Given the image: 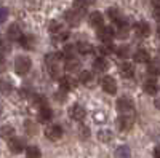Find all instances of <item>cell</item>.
I'll list each match as a JSON object with an SVG mask.
<instances>
[{
  "mask_svg": "<svg viewBox=\"0 0 160 158\" xmlns=\"http://www.w3.org/2000/svg\"><path fill=\"white\" fill-rule=\"evenodd\" d=\"M0 50H2V51H8V50H10L8 42H7V40H3V38H0Z\"/></svg>",
  "mask_w": 160,
  "mask_h": 158,
  "instance_id": "41",
  "label": "cell"
},
{
  "mask_svg": "<svg viewBox=\"0 0 160 158\" xmlns=\"http://www.w3.org/2000/svg\"><path fill=\"white\" fill-rule=\"evenodd\" d=\"M115 32L112 27H109V26H101L99 31H98V38L101 42H111L112 38H114Z\"/></svg>",
  "mask_w": 160,
  "mask_h": 158,
  "instance_id": "8",
  "label": "cell"
},
{
  "mask_svg": "<svg viewBox=\"0 0 160 158\" xmlns=\"http://www.w3.org/2000/svg\"><path fill=\"white\" fill-rule=\"evenodd\" d=\"M117 110L122 113H133V101L130 98H120L117 101Z\"/></svg>",
  "mask_w": 160,
  "mask_h": 158,
  "instance_id": "6",
  "label": "cell"
},
{
  "mask_svg": "<svg viewBox=\"0 0 160 158\" xmlns=\"http://www.w3.org/2000/svg\"><path fill=\"white\" fill-rule=\"evenodd\" d=\"M11 91H13V86H11L10 82H7V80H0V94H2V96H8Z\"/></svg>",
  "mask_w": 160,
  "mask_h": 158,
  "instance_id": "27",
  "label": "cell"
},
{
  "mask_svg": "<svg viewBox=\"0 0 160 158\" xmlns=\"http://www.w3.org/2000/svg\"><path fill=\"white\" fill-rule=\"evenodd\" d=\"M45 136L50 141H58V139L62 137V128L59 125H51L45 129Z\"/></svg>",
  "mask_w": 160,
  "mask_h": 158,
  "instance_id": "7",
  "label": "cell"
},
{
  "mask_svg": "<svg viewBox=\"0 0 160 158\" xmlns=\"http://www.w3.org/2000/svg\"><path fill=\"white\" fill-rule=\"evenodd\" d=\"M26 155H28V158H42L40 149L35 147V146H29L28 149H26Z\"/></svg>",
  "mask_w": 160,
  "mask_h": 158,
  "instance_id": "28",
  "label": "cell"
},
{
  "mask_svg": "<svg viewBox=\"0 0 160 158\" xmlns=\"http://www.w3.org/2000/svg\"><path fill=\"white\" fill-rule=\"evenodd\" d=\"M48 67V74L51 78H56V80H59V78L62 77L61 75V67H59V62H48L47 64Z\"/></svg>",
  "mask_w": 160,
  "mask_h": 158,
  "instance_id": "19",
  "label": "cell"
},
{
  "mask_svg": "<svg viewBox=\"0 0 160 158\" xmlns=\"http://www.w3.org/2000/svg\"><path fill=\"white\" fill-rule=\"evenodd\" d=\"M98 137H99V141H101V142H109V141L112 139V134L109 133V131H99Z\"/></svg>",
  "mask_w": 160,
  "mask_h": 158,
  "instance_id": "37",
  "label": "cell"
},
{
  "mask_svg": "<svg viewBox=\"0 0 160 158\" xmlns=\"http://www.w3.org/2000/svg\"><path fill=\"white\" fill-rule=\"evenodd\" d=\"M64 69L68 72H77L80 69V61L72 56V58H66V64H64Z\"/></svg>",
  "mask_w": 160,
  "mask_h": 158,
  "instance_id": "17",
  "label": "cell"
},
{
  "mask_svg": "<svg viewBox=\"0 0 160 158\" xmlns=\"http://www.w3.org/2000/svg\"><path fill=\"white\" fill-rule=\"evenodd\" d=\"M31 67H32L31 58H28V56H18V58L15 59V72H16L18 75L29 74Z\"/></svg>",
  "mask_w": 160,
  "mask_h": 158,
  "instance_id": "2",
  "label": "cell"
},
{
  "mask_svg": "<svg viewBox=\"0 0 160 158\" xmlns=\"http://www.w3.org/2000/svg\"><path fill=\"white\" fill-rule=\"evenodd\" d=\"M93 45L88 43V42H78L77 43V53H80V55H90V53H93Z\"/></svg>",
  "mask_w": 160,
  "mask_h": 158,
  "instance_id": "23",
  "label": "cell"
},
{
  "mask_svg": "<svg viewBox=\"0 0 160 158\" xmlns=\"http://www.w3.org/2000/svg\"><path fill=\"white\" fill-rule=\"evenodd\" d=\"M133 123H135V117H133V113H122V117L117 120V125H118V128L122 131L131 129Z\"/></svg>",
  "mask_w": 160,
  "mask_h": 158,
  "instance_id": "4",
  "label": "cell"
},
{
  "mask_svg": "<svg viewBox=\"0 0 160 158\" xmlns=\"http://www.w3.org/2000/svg\"><path fill=\"white\" fill-rule=\"evenodd\" d=\"M48 31H50L51 34H58V32L61 31V24H59L58 21H51V22L48 24Z\"/></svg>",
  "mask_w": 160,
  "mask_h": 158,
  "instance_id": "36",
  "label": "cell"
},
{
  "mask_svg": "<svg viewBox=\"0 0 160 158\" xmlns=\"http://www.w3.org/2000/svg\"><path fill=\"white\" fill-rule=\"evenodd\" d=\"M154 105H155V109H158V110H160V99H155Z\"/></svg>",
  "mask_w": 160,
  "mask_h": 158,
  "instance_id": "46",
  "label": "cell"
},
{
  "mask_svg": "<svg viewBox=\"0 0 160 158\" xmlns=\"http://www.w3.org/2000/svg\"><path fill=\"white\" fill-rule=\"evenodd\" d=\"M68 38H69V32H68V31H62V29H61V31L58 32V35H56V40H58V42H64V40H68Z\"/></svg>",
  "mask_w": 160,
  "mask_h": 158,
  "instance_id": "39",
  "label": "cell"
},
{
  "mask_svg": "<svg viewBox=\"0 0 160 158\" xmlns=\"http://www.w3.org/2000/svg\"><path fill=\"white\" fill-rule=\"evenodd\" d=\"M93 67H95V70H98V72H104V70H108L109 64H108V61H106V59L98 58L95 62H93Z\"/></svg>",
  "mask_w": 160,
  "mask_h": 158,
  "instance_id": "26",
  "label": "cell"
},
{
  "mask_svg": "<svg viewBox=\"0 0 160 158\" xmlns=\"http://www.w3.org/2000/svg\"><path fill=\"white\" fill-rule=\"evenodd\" d=\"M34 104L37 105V107H40V109H42V107H45V105H47V99H45L43 96H35V99H34Z\"/></svg>",
  "mask_w": 160,
  "mask_h": 158,
  "instance_id": "38",
  "label": "cell"
},
{
  "mask_svg": "<svg viewBox=\"0 0 160 158\" xmlns=\"http://www.w3.org/2000/svg\"><path fill=\"white\" fill-rule=\"evenodd\" d=\"M59 86H61V89H64V91H72V89L77 86V80H75V78H72V77L64 75V77L59 78Z\"/></svg>",
  "mask_w": 160,
  "mask_h": 158,
  "instance_id": "9",
  "label": "cell"
},
{
  "mask_svg": "<svg viewBox=\"0 0 160 158\" xmlns=\"http://www.w3.org/2000/svg\"><path fill=\"white\" fill-rule=\"evenodd\" d=\"M24 128H26V133H28L29 136H35L37 134V125L31 120H26L24 122Z\"/></svg>",
  "mask_w": 160,
  "mask_h": 158,
  "instance_id": "29",
  "label": "cell"
},
{
  "mask_svg": "<svg viewBox=\"0 0 160 158\" xmlns=\"http://www.w3.org/2000/svg\"><path fill=\"white\" fill-rule=\"evenodd\" d=\"M62 53H64L66 58H72L75 53H77V45H66Z\"/></svg>",
  "mask_w": 160,
  "mask_h": 158,
  "instance_id": "35",
  "label": "cell"
},
{
  "mask_svg": "<svg viewBox=\"0 0 160 158\" xmlns=\"http://www.w3.org/2000/svg\"><path fill=\"white\" fill-rule=\"evenodd\" d=\"M154 156H155V158H160V147H155V150H154Z\"/></svg>",
  "mask_w": 160,
  "mask_h": 158,
  "instance_id": "44",
  "label": "cell"
},
{
  "mask_svg": "<svg viewBox=\"0 0 160 158\" xmlns=\"http://www.w3.org/2000/svg\"><path fill=\"white\" fill-rule=\"evenodd\" d=\"M35 35H32V34H28V35H22L21 38H19V43H21V46L24 48V50H34L35 48Z\"/></svg>",
  "mask_w": 160,
  "mask_h": 158,
  "instance_id": "13",
  "label": "cell"
},
{
  "mask_svg": "<svg viewBox=\"0 0 160 158\" xmlns=\"http://www.w3.org/2000/svg\"><path fill=\"white\" fill-rule=\"evenodd\" d=\"M108 16H109L112 21H118V19H122V13H120V10H118V8L111 7V8L108 10Z\"/></svg>",
  "mask_w": 160,
  "mask_h": 158,
  "instance_id": "32",
  "label": "cell"
},
{
  "mask_svg": "<svg viewBox=\"0 0 160 158\" xmlns=\"http://www.w3.org/2000/svg\"><path fill=\"white\" fill-rule=\"evenodd\" d=\"M157 37H158V38H160V27H158V29H157Z\"/></svg>",
  "mask_w": 160,
  "mask_h": 158,
  "instance_id": "48",
  "label": "cell"
},
{
  "mask_svg": "<svg viewBox=\"0 0 160 158\" xmlns=\"http://www.w3.org/2000/svg\"><path fill=\"white\" fill-rule=\"evenodd\" d=\"M51 118H53V110L48 105H45V107H42L38 110V122L40 123H48Z\"/></svg>",
  "mask_w": 160,
  "mask_h": 158,
  "instance_id": "16",
  "label": "cell"
},
{
  "mask_svg": "<svg viewBox=\"0 0 160 158\" xmlns=\"http://www.w3.org/2000/svg\"><path fill=\"white\" fill-rule=\"evenodd\" d=\"M0 70H5V56H3V53H0Z\"/></svg>",
  "mask_w": 160,
  "mask_h": 158,
  "instance_id": "43",
  "label": "cell"
},
{
  "mask_svg": "<svg viewBox=\"0 0 160 158\" xmlns=\"http://www.w3.org/2000/svg\"><path fill=\"white\" fill-rule=\"evenodd\" d=\"M135 61L138 62V64H148L149 61H151V55L146 50H138L136 53H135Z\"/></svg>",
  "mask_w": 160,
  "mask_h": 158,
  "instance_id": "21",
  "label": "cell"
},
{
  "mask_svg": "<svg viewBox=\"0 0 160 158\" xmlns=\"http://www.w3.org/2000/svg\"><path fill=\"white\" fill-rule=\"evenodd\" d=\"M82 2H83L85 5H91V3H95L96 0H82Z\"/></svg>",
  "mask_w": 160,
  "mask_h": 158,
  "instance_id": "45",
  "label": "cell"
},
{
  "mask_svg": "<svg viewBox=\"0 0 160 158\" xmlns=\"http://www.w3.org/2000/svg\"><path fill=\"white\" fill-rule=\"evenodd\" d=\"M98 51H99L101 56H109V55H112V53L115 51V48L112 46L111 42H102V45L98 48Z\"/></svg>",
  "mask_w": 160,
  "mask_h": 158,
  "instance_id": "24",
  "label": "cell"
},
{
  "mask_svg": "<svg viewBox=\"0 0 160 158\" xmlns=\"http://www.w3.org/2000/svg\"><path fill=\"white\" fill-rule=\"evenodd\" d=\"M0 115H2V109H0Z\"/></svg>",
  "mask_w": 160,
  "mask_h": 158,
  "instance_id": "49",
  "label": "cell"
},
{
  "mask_svg": "<svg viewBox=\"0 0 160 158\" xmlns=\"http://www.w3.org/2000/svg\"><path fill=\"white\" fill-rule=\"evenodd\" d=\"M130 155H131V152L127 146H122L115 150V158H130Z\"/></svg>",
  "mask_w": 160,
  "mask_h": 158,
  "instance_id": "30",
  "label": "cell"
},
{
  "mask_svg": "<svg viewBox=\"0 0 160 158\" xmlns=\"http://www.w3.org/2000/svg\"><path fill=\"white\" fill-rule=\"evenodd\" d=\"M118 70H120V74H122V77L131 78L133 74H135V65H131L130 62H123V64H120Z\"/></svg>",
  "mask_w": 160,
  "mask_h": 158,
  "instance_id": "20",
  "label": "cell"
},
{
  "mask_svg": "<svg viewBox=\"0 0 160 158\" xmlns=\"http://www.w3.org/2000/svg\"><path fill=\"white\" fill-rule=\"evenodd\" d=\"M154 19L157 22H160V7H155L154 8Z\"/></svg>",
  "mask_w": 160,
  "mask_h": 158,
  "instance_id": "42",
  "label": "cell"
},
{
  "mask_svg": "<svg viewBox=\"0 0 160 158\" xmlns=\"http://www.w3.org/2000/svg\"><path fill=\"white\" fill-rule=\"evenodd\" d=\"M154 5L155 7H160V0H154Z\"/></svg>",
  "mask_w": 160,
  "mask_h": 158,
  "instance_id": "47",
  "label": "cell"
},
{
  "mask_svg": "<svg viewBox=\"0 0 160 158\" xmlns=\"http://www.w3.org/2000/svg\"><path fill=\"white\" fill-rule=\"evenodd\" d=\"M128 32H130V26L127 24V21L118 19L117 21V32H115L118 35V38H125L128 35Z\"/></svg>",
  "mask_w": 160,
  "mask_h": 158,
  "instance_id": "18",
  "label": "cell"
},
{
  "mask_svg": "<svg viewBox=\"0 0 160 158\" xmlns=\"http://www.w3.org/2000/svg\"><path fill=\"white\" fill-rule=\"evenodd\" d=\"M83 16H85V8L83 7H75V5H74L72 10L66 11V15H64V18H66L69 26H78L80 21L83 19Z\"/></svg>",
  "mask_w": 160,
  "mask_h": 158,
  "instance_id": "1",
  "label": "cell"
},
{
  "mask_svg": "<svg viewBox=\"0 0 160 158\" xmlns=\"http://www.w3.org/2000/svg\"><path fill=\"white\" fill-rule=\"evenodd\" d=\"M7 37H8V40H10V42L19 40V38L22 37V34H21V27H19L18 24H11L10 27H8V31H7Z\"/></svg>",
  "mask_w": 160,
  "mask_h": 158,
  "instance_id": "12",
  "label": "cell"
},
{
  "mask_svg": "<svg viewBox=\"0 0 160 158\" xmlns=\"http://www.w3.org/2000/svg\"><path fill=\"white\" fill-rule=\"evenodd\" d=\"M158 74H160V69H158L157 64H151L149 67H148V75H149V78H157Z\"/></svg>",
  "mask_w": 160,
  "mask_h": 158,
  "instance_id": "34",
  "label": "cell"
},
{
  "mask_svg": "<svg viewBox=\"0 0 160 158\" xmlns=\"http://www.w3.org/2000/svg\"><path fill=\"white\" fill-rule=\"evenodd\" d=\"M101 86H102V89H104L108 94H115V91H117V82H115V78H112L111 75L102 77Z\"/></svg>",
  "mask_w": 160,
  "mask_h": 158,
  "instance_id": "3",
  "label": "cell"
},
{
  "mask_svg": "<svg viewBox=\"0 0 160 158\" xmlns=\"http://www.w3.org/2000/svg\"><path fill=\"white\" fill-rule=\"evenodd\" d=\"M78 82L82 83V85H85V86H93V85L96 83L95 75H93V72H90V70H83V72H80Z\"/></svg>",
  "mask_w": 160,
  "mask_h": 158,
  "instance_id": "11",
  "label": "cell"
},
{
  "mask_svg": "<svg viewBox=\"0 0 160 158\" xmlns=\"http://www.w3.org/2000/svg\"><path fill=\"white\" fill-rule=\"evenodd\" d=\"M13 136H15V128H13L11 125H3L2 128H0V137L11 139Z\"/></svg>",
  "mask_w": 160,
  "mask_h": 158,
  "instance_id": "25",
  "label": "cell"
},
{
  "mask_svg": "<svg viewBox=\"0 0 160 158\" xmlns=\"http://www.w3.org/2000/svg\"><path fill=\"white\" fill-rule=\"evenodd\" d=\"M90 24L93 26V27H101V26H104V16H102V13L99 11H93L90 13Z\"/></svg>",
  "mask_w": 160,
  "mask_h": 158,
  "instance_id": "15",
  "label": "cell"
},
{
  "mask_svg": "<svg viewBox=\"0 0 160 158\" xmlns=\"http://www.w3.org/2000/svg\"><path fill=\"white\" fill-rule=\"evenodd\" d=\"M26 147V142L22 137H15L13 136L11 139H8V149L13 152V153H21Z\"/></svg>",
  "mask_w": 160,
  "mask_h": 158,
  "instance_id": "5",
  "label": "cell"
},
{
  "mask_svg": "<svg viewBox=\"0 0 160 158\" xmlns=\"http://www.w3.org/2000/svg\"><path fill=\"white\" fill-rule=\"evenodd\" d=\"M61 58H62L61 53L55 51V53H50V55H47L45 62H47V64H48V62H59V61H61Z\"/></svg>",
  "mask_w": 160,
  "mask_h": 158,
  "instance_id": "33",
  "label": "cell"
},
{
  "mask_svg": "<svg viewBox=\"0 0 160 158\" xmlns=\"http://www.w3.org/2000/svg\"><path fill=\"white\" fill-rule=\"evenodd\" d=\"M135 32H136L138 37L144 38V37H148V35L151 34V26L146 22V21H139V22H136V26H135Z\"/></svg>",
  "mask_w": 160,
  "mask_h": 158,
  "instance_id": "10",
  "label": "cell"
},
{
  "mask_svg": "<svg viewBox=\"0 0 160 158\" xmlns=\"http://www.w3.org/2000/svg\"><path fill=\"white\" fill-rule=\"evenodd\" d=\"M71 117L74 118V120H77V122H82L83 118L87 117V110H85V107H82L80 104H75L74 107L71 109Z\"/></svg>",
  "mask_w": 160,
  "mask_h": 158,
  "instance_id": "14",
  "label": "cell"
},
{
  "mask_svg": "<svg viewBox=\"0 0 160 158\" xmlns=\"http://www.w3.org/2000/svg\"><path fill=\"white\" fill-rule=\"evenodd\" d=\"M7 19H8V8L2 7L0 8V24H3Z\"/></svg>",
  "mask_w": 160,
  "mask_h": 158,
  "instance_id": "40",
  "label": "cell"
},
{
  "mask_svg": "<svg viewBox=\"0 0 160 158\" xmlns=\"http://www.w3.org/2000/svg\"><path fill=\"white\" fill-rule=\"evenodd\" d=\"M144 91H146V93H148V94H157V91H158V86H157V82L154 80V78H149V80L148 82H146L144 83Z\"/></svg>",
  "mask_w": 160,
  "mask_h": 158,
  "instance_id": "22",
  "label": "cell"
},
{
  "mask_svg": "<svg viewBox=\"0 0 160 158\" xmlns=\"http://www.w3.org/2000/svg\"><path fill=\"white\" fill-rule=\"evenodd\" d=\"M115 51H117V55H118L120 58H123V59H127V58L131 55V50H130V46H128V45H122V46H118V48H115Z\"/></svg>",
  "mask_w": 160,
  "mask_h": 158,
  "instance_id": "31",
  "label": "cell"
}]
</instances>
